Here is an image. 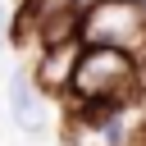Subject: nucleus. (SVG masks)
Wrapping results in <instances>:
<instances>
[{
    "instance_id": "obj_5",
    "label": "nucleus",
    "mask_w": 146,
    "mask_h": 146,
    "mask_svg": "<svg viewBox=\"0 0 146 146\" xmlns=\"http://www.w3.org/2000/svg\"><path fill=\"white\" fill-rule=\"evenodd\" d=\"M91 5H100V0H78V9H91Z\"/></svg>"
},
{
    "instance_id": "obj_6",
    "label": "nucleus",
    "mask_w": 146,
    "mask_h": 146,
    "mask_svg": "<svg viewBox=\"0 0 146 146\" xmlns=\"http://www.w3.org/2000/svg\"><path fill=\"white\" fill-rule=\"evenodd\" d=\"M132 5H141V9H146V0H132Z\"/></svg>"
},
{
    "instance_id": "obj_3",
    "label": "nucleus",
    "mask_w": 146,
    "mask_h": 146,
    "mask_svg": "<svg viewBox=\"0 0 146 146\" xmlns=\"http://www.w3.org/2000/svg\"><path fill=\"white\" fill-rule=\"evenodd\" d=\"M82 50H87L82 36H73V41H55V46H36V64H32L36 87H41L46 96H59V100H64L68 87H73V73H78Z\"/></svg>"
},
{
    "instance_id": "obj_2",
    "label": "nucleus",
    "mask_w": 146,
    "mask_h": 146,
    "mask_svg": "<svg viewBox=\"0 0 146 146\" xmlns=\"http://www.w3.org/2000/svg\"><path fill=\"white\" fill-rule=\"evenodd\" d=\"M82 41L87 46H123L146 55V9L132 0H100L82 9Z\"/></svg>"
},
{
    "instance_id": "obj_1",
    "label": "nucleus",
    "mask_w": 146,
    "mask_h": 146,
    "mask_svg": "<svg viewBox=\"0 0 146 146\" xmlns=\"http://www.w3.org/2000/svg\"><path fill=\"white\" fill-rule=\"evenodd\" d=\"M146 96V59L123 46H87L64 105H114L128 110Z\"/></svg>"
},
{
    "instance_id": "obj_4",
    "label": "nucleus",
    "mask_w": 146,
    "mask_h": 146,
    "mask_svg": "<svg viewBox=\"0 0 146 146\" xmlns=\"http://www.w3.org/2000/svg\"><path fill=\"white\" fill-rule=\"evenodd\" d=\"M41 87H36V73L32 68H14L9 73V114H14V123H18V132H27V137H36L41 128H46V119H41Z\"/></svg>"
}]
</instances>
